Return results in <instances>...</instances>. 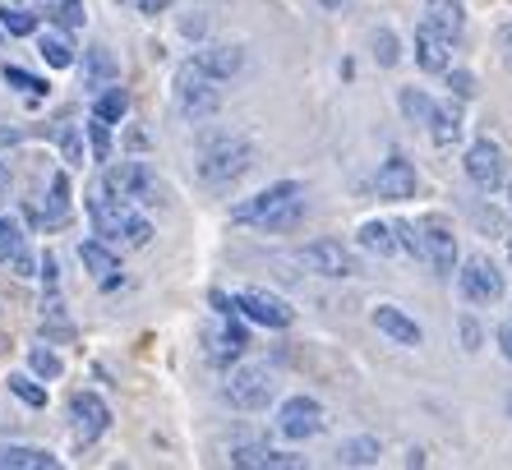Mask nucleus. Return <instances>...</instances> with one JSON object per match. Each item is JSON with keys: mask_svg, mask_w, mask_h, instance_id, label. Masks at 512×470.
<instances>
[{"mask_svg": "<svg viewBox=\"0 0 512 470\" xmlns=\"http://www.w3.org/2000/svg\"><path fill=\"white\" fill-rule=\"evenodd\" d=\"M305 217V185L300 180H277V185L259 189L250 199H240L231 208V222L236 226H254L263 235H277V231H291V226Z\"/></svg>", "mask_w": 512, "mask_h": 470, "instance_id": "f257e3e1", "label": "nucleus"}, {"mask_svg": "<svg viewBox=\"0 0 512 470\" xmlns=\"http://www.w3.org/2000/svg\"><path fill=\"white\" fill-rule=\"evenodd\" d=\"M254 166H259V148L250 139H240V134H227V139H217L213 148H203L199 157V185L213 189V194H231L240 180L250 176Z\"/></svg>", "mask_w": 512, "mask_h": 470, "instance_id": "f03ea898", "label": "nucleus"}, {"mask_svg": "<svg viewBox=\"0 0 512 470\" xmlns=\"http://www.w3.org/2000/svg\"><path fill=\"white\" fill-rule=\"evenodd\" d=\"M88 217H93V235H102L107 245L143 249L148 240H153V222H148L134 203L111 199L107 189H97L93 199H88Z\"/></svg>", "mask_w": 512, "mask_h": 470, "instance_id": "7ed1b4c3", "label": "nucleus"}, {"mask_svg": "<svg viewBox=\"0 0 512 470\" xmlns=\"http://www.w3.org/2000/svg\"><path fill=\"white\" fill-rule=\"evenodd\" d=\"M171 97H176V111L190 125H203V120H213L222 111V79L213 74H203L199 65H180L176 70V83H171Z\"/></svg>", "mask_w": 512, "mask_h": 470, "instance_id": "20e7f679", "label": "nucleus"}, {"mask_svg": "<svg viewBox=\"0 0 512 470\" xmlns=\"http://www.w3.org/2000/svg\"><path fill=\"white\" fill-rule=\"evenodd\" d=\"M111 199L120 203H134V208H153V203H162V180H157V171L148 162H111L107 171H102V185Z\"/></svg>", "mask_w": 512, "mask_h": 470, "instance_id": "39448f33", "label": "nucleus"}, {"mask_svg": "<svg viewBox=\"0 0 512 470\" xmlns=\"http://www.w3.org/2000/svg\"><path fill=\"white\" fill-rule=\"evenodd\" d=\"M416 231H420V263H425L434 277H457L462 249H457V235H453V226H448V217L425 212V217H416Z\"/></svg>", "mask_w": 512, "mask_h": 470, "instance_id": "423d86ee", "label": "nucleus"}, {"mask_svg": "<svg viewBox=\"0 0 512 470\" xmlns=\"http://www.w3.org/2000/svg\"><path fill=\"white\" fill-rule=\"evenodd\" d=\"M227 401L236 406V411H268L277 401V374L263 365H236L227 369Z\"/></svg>", "mask_w": 512, "mask_h": 470, "instance_id": "0eeeda50", "label": "nucleus"}, {"mask_svg": "<svg viewBox=\"0 0 512 470\" xmlns=\"http://www.w3.org/2000/svg\"><path fill=\"white\" fill-rule=\"evenodd\" d=\"M503 291H508V282H503L499 263L489 254H471V259L457 263V295L466 305H499Z\"/></svg>", "mask_w": 512, "mask_h": 470, "instance_id": "6e6552de", "label": "nucleus"}, {"mask_svg": "<svg viewBox=\"0 0 512 470\" xmlns=\"http://www.w3.org/2000/svg\"><path fill=\"white\" fill-rule=\"evenodd\" d=\"M323 429H328V411H323L314 397H286L282 406H277V434L291 438V443H310V438H319Z\"/></svg>", "mask_w": 512, "mask_h": 470, "instance_id": "1a4fd4ad", "label": "nucleus"}, {"mask_svg": "<svg viewBox=\"0 0 512 470\" xmlns=\"http://www.w3.org/2000/svg\"><path fill=\"white\" fill-rule=\"evenodd\" d=\"M231 314H245L259 328H291V305L273 291H259V286H245V291H231Z\"/></svg>", "mask_w": 512, "mask_h": 470, "instance_id": "9d476101", "label": "nucleus"}, {"mask_svg": "<svg viewBox=\"0 0 512 470\" xmlns=\"http://www.w3.org/2000/svg\"><path fill=\"white\" fill-rule=\"evenodd\" d=\"M300 263L319 277H360V254L342 240H310V245L300 249Z\"/></svg>", "mask_w": 512, "mask_h": 470, "instance_id": "9b49d317", "label": "nucleus"}, {"mask_svg": "<svg viewBox=\"0 0 512 470\" xmlns=\"http://www.w3.org/2000/svg\"><path fill=\"white\" fill-rule=\"evenodd\" d=\"M245 346H250V337H245V328L236 323V314H222V323H208L203 328V355H208V365L217 369H231L245 355Z\"/></svg>", "mask_w": 512, "mask_h": 470, "instance_id": "f8f14e48", "label": "nucleus"}, {"mask_svg": "<svg viewBox=\"0 0 512 470\" xmlns=\"http://www.w3.org/2000/svg\"><path fill=\"white\" fill-rule=\"evenodd\" d=\"M466 180L476 189H485V194H494V189H503V180H508V162H503V148L494 139H476L471 148H466Z\"/></svg>", "mask_w": 512, "mask_h": 470, "instance_id": "ddd939ff", "label": "nucleus"}, {"mask_svg": "<svg viewBox=\"0 0 512 470\" xmlns=\"http://www.w3.org/2000/svg\"><path fill=\"white\" fill-rule=\"evenodd\" d=\"M70 424L84 443H97V438L111 429V406L97 397V392H74L70 397Z\"/></svg>", "mask_w": 512, "mask_h": 470, "instance_id": "4468645a", "label": "nucleus"}, {"mask_svg": "<svg viewBox=\"0 0 512 470\" xmlns=\"http://www.w3.org/2000/svg\"><path fill=\"white\" fill-rule=\"evenodd\" d=\"M374 189H379V199L388 203H406V199H416V189H420V176H416V166L406 162V157H388V162L379 166V176H374Z\"/></svg>", "mask_w": 512, "mask_h": 470, "instance_id": "2eb2a0df", "label": "nucleus"}, {"mask_svg": "<svg viewBox=\"0 0 512 470\" xmlns=\"http://www.w3.org/2000/svg\"><path fill=\"white\" fill-rule=\"evenodd\" d=\"M370 323H374V328H379L388 341H397V346H411V351H416L420 341H425V328H420V323L406 314L402 305H374V309H370Z\"/></svg>", "mask_w": 512, "mask_h": 470, "instance_id": "dca6fc26", "label": "nucleus"}, {"mask_svg": "<svg viewBox=\"0 0 512 470\" xmlns=\"http://www.w3.org/2000/svg\"><path fill=\"white\" fill-rule=\"evenodd\" d=\"M231 466H245V470H300L305 466V457L282 452V447H268V443H236L231 447Z\"/></svg>", "mask_w": 512, "mask_h": 470, "instance_id": "f3484780", "label": "nucleus"}, {"mask_svg": "<svg viewBox=\"0 0 512 470\" xmlns=\"http://www.w3.org/2000/svg\"><path fill=\"white\" fill-rule=\"evenodd\" d=\"M411 51H416V65L425 74H448V70H453V42H448V37H439L429 24H416Z\"/></svg>", "mask_w": 512, "mask_h": 470, "instance_id": "a211bd4d", "label": "nucleus"}, {"mask_svg": "<svg viewBox=\"0 0 512 470\" xmlns=\"http://www.w3.org/2000/svg\"><path fill=\"white\" fill-rule=\"evenodd\" d=\"M194 65H199L203 74H213V79H236L240 70H245V47H236V42H208V47L194 51Z\"/></svg>", "mask_w": 512, "mask_h": 470, "instance_id": "6ab92c4d", "label": "nucleus"}, {"mask_svg": "<svg viewBox=\"0 0 512 470\" xmlns=\"http://www.w3.org/2000/svg\"><path fill=\"white\" fill-rule=\"evenodd\" d=\"M420 24H429L439 37H448V42H462L466 37V5L462 0H425V10H420Z\"/></svg>", "mask_w": 512, "mask_h": 470, "instance_id": "aec40b11", "label": "nucleus"}, {"mask_svg": "<svg viewBox=\"0 0 512 470\" xmlns=\"http://www.w3.org/2000/svg\"><path fill=\"white\" fill-rule=\"evenodd\" d=\"M429 139L439 148H453L466 134V116H462V97H448V102H434V116H429Z\"/></svg>", "mask_w": 512, "mask_h": 470, "instance_id": "412c9836", "label": "nucleus"}, {"mask_svg": "<svg viewBox=\"0 0 512 470\" xmlns=\"http://www.w3.org/2000/svg\"><path fill=\"white\" fill-rule=\"evenodd\" d=\"M79 263H84L88 277H93V282L102 286V291H111V286L120 282V259L107 249V240H102V235H97V240H84V245H79Z\"/></svg>", "mask_w": 512, "mask_h": 470, "instance_id": "4be33fe9", "label": "nucleus"}, {"mask_svg": "<svg viewBox=\"0 0 512 470\" xmlns=\"http://www.w3.org/2000/svg\"><path fill=\"white\" fill-rule=\"evenodd\" d=\"M360 249H365V254H374V259H393L397 249V226L393 222H379V217H370V222H360Z\"/></svg>", "mask_w": 512, "mask_h": 470, "instance_id": "5701e85b", "label": "nucleus"}, {"mask_svg": "<svg viewBox=\"0 0 512 470\" xmlns=\"http://www.w3.org/2000/svg\"><path fill=\"white\" fill-rule=\"evenodd\" d=\"M0 466H5V470H56L60 457H56V452H47V447L10 443V447H0Z\"/></svg>", "mask_w": 512, "mask_h": 470, "instance_id": "b1692460", "label": "nucleus"}, {"mask_svg": "<svg viewBox=\"0 0 512 470\" xmlns=\"http://www.w3.org/2000/svg\"><path fill=\"white\" fill-rule=\"evenodd\" d=\"M120 79V65H116V56H111L107 47H88L84 51V83L93 88V93H102L107 83H116Z\"/></svg>", "mask_w": 512, "mask_h": 470, "instance_id": "393cba45", "label": "nucleus"}, {"mask_svg": "<svg viewBox=\"0 0 512 470\" xmlns=\"http://www.w3.org/2000/svg\"><path fill=\"white\" fill-rule=\"evenodd\" d=\"M37 56L47 60L51 70H70L74 65V42L60 33V28H47V33L37 37Z\"/></svg>", "mask_w": 512, "mask_h": 470, "instance_id": "a878e982", "label": "nucleus"}, {"mask_svg": "<svg viewBox=\"0 0 512 470\" xmlns=\"http://www.w3.org/2000/svg\"><path fill=\"white\" fill-rule=\"evenodd\" d=\"M42 222H47V226H65V222H70V176H65V171H56V176H51V199H47V208H42Z\"/></svg>", "mask_w": 512, "mask_h": 470, "instance_id": "bb28decb", "label": "nucleus"}, {"mask_svg": "<svg viewBox=\"0 0 512 470\" xmlns=\"http://www.w3.org/2000/svg\"><path fill=\"white\" fill-rule=\"evenodd\" d=\"M93 111H97L102 120H111V125H120V120L130 116V93H125V88H116V83H107V88L97 93Z\"/></svg>", "mask_w": 512, "mask_h": 470, "instance_id": "cd10ccee", "label": "nucleus"}, {"mask_svg": "<svg viewBox=\"0 0 512 470\" xmlns=\"http://www.w3.org/2000/svg\"><path fill=\"white\" fill-rule=\"evenodd\" d=\"M379 452H383V443L365 434V438H351V443L337 447V461H342V466H374Z\"/></svg>", "mask_w": 512, "mask_h": 470, "instance_id": "c85d7f7f", "label": "nucleus"}, {"mask_svg": "<svg viewBox=\"0 0 512 470\" xmlns=\"http://www.w3.org/2000/svg\"><path fill=\"white\" fill-rule=\"evenodd\" d=\"M0 28H5L10 37H33L37 33V14L28 10L24 0H10V5L0 10Z\"/></svg>", "mask_w": 512, "mask_h": 470, "instance_id": "c756f323", "label": "nucleus"}, {"mask_svg": "<svg viewBox=\"0 0 512 470\" xmlns=\"http://www.w3.org/2000/svg\"><path fill=\"white\" fill-rule=\"evenodd\" d=\"M397 106H402V116L411 120V125H429V116H434V97H429L425 88H402Z\"/></svg>", "mask_w": 512, "mask_h": 470, "instance_id": "7c9ffc66", "label": "nucleus"}, {"mask_svg": "<svg viewBox=\"0 0 512 470\" xmlns=\"http://www.w3.org/2000/svg\"><path fill=\"white\" fill-rule=\"evenodd\" d=\"M84 134H88V148H93V162H111V120H102L93 111L88 125H84Z\"/></svg>", "mask_w": 512, "mask_h": 470, "instance_id": "2f4dec72", "label": "nucleus"}, {"mask_svg": "<svg viewBox=\"0 0 512 470\" xmlns=\"http://www.w3.org/2000/svg\"><path fill=\"white\" fill-rule=\"evenodd\" d=\"M24 249H28L24 226L14 222V217H0V263H14Z\"/></svg>", "mask_w": 512, "mask_h": 470, "instance_id": "473e14b6", "label": "nucleus"}, {"mask_svg": "<svg viewBox=\"0 0 512 470\" xmlns=\"http://www.w3.org/2000/svg\"><path fill=\"white\" fill-rule=\"evenodd\" d=\"M28 369H33L42 383H51V378L65 374V360H60L51 346H33V351H28Z\"/></svg>", "mask_w": 512, "mask_h": 470, "instance_id": "72a5a7b5", "label": "nucleus"}, {"mask_svg": "<svg viewBox=\"0 0 512 470\" xmlns=\"http://www.w3.org/2000/svg\"><path fill=\"white\" fill-rule=\"evenodd\" d=\"M10 392L24 401V406H33V411L47 406V388L37 383V374H10Z\"/></svg>", "mask_w": 512, "mask_h": 470, "instance_id": "f704fd0d", "label": "nucleus"}, {"mask_svg": "<svg viewBox=\"0 0 512 470\" xmlns=\"http://www.w3.org/2000/svg\"><path fill=\"white\" fill-rule=\"evenodd\" d=\"M60 157H65V166H74V171L88 162L84 130H74V125H65V130H60Z\"/></svg>", "mask_w": 512, "mask_h": 470, "instance_id": "c9c22d12", "label": "nucleus"}, {"mask_svg": "<svg viewBox=\"0 0 512 470\" xmlns=\"http://www.w3.org/2000/svg\"><path fill=\"white\" fill-rule=\"evenodd\" d=\"M370 47H374V60H379L383 70H393L397 60H402V47H397V37H393V28H374V37H370Z\"/></svg>", "mask_w": 512, "mask_h": 470, "instance_id": "e433bc0d", "label": "nucleus"}, {"mask_svg": "<svg viewBox=\"0 0 512 470\" xmlns=\"http://www.w3.org/2000/svg\"><path fill=\"white\" fill-rule=\"evenodd\" d=\"M47 14L56 19L60 28H84V19H88V14H84V0H51Z\"/></svg>", "mask_w": 512, "mask_h": 470, "instance_id": "4c0bfd02", "label": "nucleus"}, {"mask_svg": "<svg viewBox=\"0 0 512 470\" xmlns=\"http://www.w3.org/2000/svg\"><path fill=\"white\" fill-rule=\"evenodd\" d=\"M5 83H10V88H19V93H28V97H42V93H47V83L37 79V74L19 70V65H5Z\"/></svg>", "mask_w": 512, "mask_h": 470, "instance_id": "58836bf2", "label": "nucleus"}, {"mask_svg": "<svg viewBox=\"0 0 512 470\" xmlns=\"http://www.w3.org/2000/svg\"><path fill=\"white\" fill-rule=\"evenodd\" d=\"M448 88H453V97L471 102V97H476V74H466V70H448Z\"/></svg>", "mask_w": 512, "mask_h": 470, "instance_id": "ea45409f", "label": "nucleus"}, {"mask_svg": "<svg viewBox=\"0 0 512 470\" xmlns=\"http://www.w3.org/2000/svg\"><path fill=\"white\" fill-rule=\"evenodd\" d=\"M120 5H130L134 14H167L171 0H120Z\"/></svg>", "mask_w": 512, "mask_h": 470, "instance_id": "a19ab883", "label": "nucleus"}, {"mask_svg": "<svg viewBox=\"0 0 512 470\" xmlns=\"http://www.w3.org/2000/svg\"><path fill=\"white\" fill-rule=\"evenodd\" d=\"M457 328H462V346H466V351H480V323H476V318H462Z\"/></svg>", "mask_w": 512, "mask_h": 470, "instance_id": "79ce46f5", "label": "nucleus"}, {"mask_svg": "<svg viewBox=\"0 0 512 470\" xmlns=\"http://www.w3.org/2000/svg\"><path fill=\"white\" fill-rule=\"evenodd\" d=\"M499 60H503V70H512V24L499 28Z\"/></svg>", "mask_w": 512, "mask_h": 470, "instance_id": "37998d69", "label": "nucleus"}, {"mask_svg": "<svg viewBox=\"0 0 512 470\" xmlns=\"http://www.w3.org/2000/svg\"><path fill=\"white\" fill-rule=\"evenodd\" d=\"M499 351H503V360L512 365V323H503L499 328Z\"/></svg>", "mask_w": 512, "mask_h": 470, "instance_id": "c03bdc74", "label": "nucleus"}, {"mask_svg": "<svg viewBox=\"0 0 512 470\" xmlns=\"http://www.w3.org/2000/svg\"><path fill=\"white\" fill-rule=\"evenodd\" d=\"M10 268L19 272V277H33V254H28V249H24V254H19V259H14Z\"/></svg>", "mask_w": 512, "mask_h": 470, "instance_id": "a18cd8bd", "label": "nucleus"}, {"mask_svg": "<svg viewBox=\"0 0 512 470\" xmlns=\"http://www.w3.org/2000/svg\"><path fill=\"white\" fill-rule=\"evenodd\" d=\"M323 10H342V0H319Z\"/></svg>", "mask_w": 512, "mask_h": 470, "instance_id": "49530a36", "label": "nucleus"}, {"mask_svg": "<svg viewBox=\"0 0 512 470\" xmlns=\"http://www.w3.org/2000/svg\"><path fill=\"white\" fill-rule=\"evenodd\" d=\"M508 212H512V180H508Z\"/></svg>", "mask_w": 512, "mask_h": 470, "instance_id": "de8ad7c7", "label": "nucleus"}, {"mask_svg": "<svg viewBox=\"0 0 512 470\" xmlns=\"http://www.w3.org/2000/svg\"><path fill=\"white\" fill-rule=\"evenodd\" d=\"M0 185H10V176H5V171H0Z\"/></svg>", "mask_w": 512, "mask_h": 470, "instance_id": "09e8293b", "label": "nucleus"}, {"mask_svg": "<svg viewBox=\"0 0 512 470\" xmlns=\"http://www.w3.org/2000/svg\"><path fill=\"white\" fill-rule=\"evenodd\" d=\"M508 263H512V235H508Z\"/></svg>", "mask_w": 512, "mask_h": 470, "instance_id": "8fccbe9b", "label": "nucleus"}, {"mask_svg": "<svg viewBox=\"0 0 512 470\" xmlns=\"http://www.w3.org/2000/svg\"><path fill=\"white\" fill-rule=\"evenodd\" d=\"M0 33H5V28H0Z\"/></svg>", "mask_w": 512, "mask_h": 470, "instance_id": "3c124183", "label": "nucleus"}, {"mask_svg": "<svg viewBox=\"0 0 512 470\" xmlns=\"http://www.w3.org/2000/svg\"><path fill=\"white\" fill-rule=\"evenodd\" d=\"M508 406H512V401H508Z\"/></svg>", "mask_w": 512, "mask_h": 470, "instance_id": "603ef678", "label": "nucleus"}, {"mask_svg": "<svg viewBox=\"0 0 512 470\" xmlns=\"http://www.w3.org/2000/svg\"><path fill=\"white\" fill-rule=\"evenodd\" d=\"M508 323H512V318H508Z\"/></svg>", "mask_w": 512, "mask_h": 470, "instance_id": "864d4df0", "label": "nucleus"}]
</instances>
